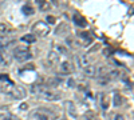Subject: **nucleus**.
Listing matches in <instances>:
<instances>
[{
    "label": "nucleus",
    "instance_id": "1",
    "mask_svg": "<svg viewBox=\"0 0 134 120\" xmlns=\"http://www.w3.org/2000/svg\"><path fill=\"white\" fill-rule=\"evenodd\" d=\"M31 92L35 96H38L39 99L47 100V102H58V100L62 99V95L58 91L46 88V87H43V85H34V87H31Z\"/></svg>",
    "mask_w": 134,
    "mask_h": 120
},
{
    "label": "nucleus",
    "instance_id": "2",
    "mask_svg": "<svg viewBox=\"0 0 134 120\" xmlns=\"http://www.w3.org/2000/svg\"><path fill=\"white\" fill-rule=\"evenodd\" d=\"M30 120H55L57 119V113L52 112L51 110L47 108H36L28 115Z\"/></svg>",
    "mask_w": 134,
    "mask_h": 120
},
{
    "label": "nucleus",
    "instance_id": "3",
    "mask_svg": "<svg viewBox=\"0 0 134 120\" xmlns=\"http://www.w3.org/2000/svg\"><path fill=\"white\" fill-rule=\"evenodd\" d=\"M32 56H34L32 52H31V49L27 46H18L12 51V58H15L20 63L28 61L30 59H32Z\"/></svg>",
    "mask_w": 134,
    "mask_h": 120
},
{
    "label": "nucleus",
    "instance_id": "4",
    "mask_svg": "<svg viewBox=\"0 0 134 120\" xmlns=\"http://www.w3.org/2000/svg\"><path fill=\"white\" fill-rule=\"evenodd\" d=\"M31 34L34 36H39V37H44L50 34V26L46 23V21H36L35 24L31 28Z\"/></svg>",
    "mask_w": 134,
    "mask_h": 120
},
{
    "label": "nucleus",
    "instance_id": "5",
    "mask_svg": "<svg viewBox=\"0 0 134 120\" xmlns=\"http://www.w3.org/2000/svg\"><path fill=\"white\" fill-rule=\"evenodd\" d=\"M14 87H15V83L8 78V75H5V73L0 75V93L8 95Z\"/></svg>",
    "mask_w": 134,
    "mask_h": 120
},
{
    "label": "nucleus",
    "instance_id": "6",
    "mask_svg": "<svg viewBox=\"0 0 134 120\" xmlns=\"http://www.w3.org/2000/svg\"><path fill=\"white\" fill-rule=\"evenodd\" d=\"M9 97H12V99H16V100H21L24 99V97L27 96V91L24 90V87L21 85H15L12 90H11V92L8 93Z\"/></svg>",
    "mask_w": 134,
    "mask_h": 120
},
{
    "label": "nucleus",
    "instance_id": "7",
    "mask_svg": "<svg viewBox=\"0 0 134 120\" xmlns=\"http://www.w3.org/2000/svg\"><path fill=\"white\" fill-rule=\"evenodd\" d=\"M74 70H75V67H74L72 61H70V60H64V61L59 63V67H58V71L62 75H70L74 72Z\"/></svg>",
    "mask_w": 134,
    "mask_h": 120
},
{
    "label": "nucleus",
    "instance_id": "8",
    "mask_svg": "<svg viewBox=\"0 0 134 120\" xmlns=\"http://www.w3.org/2000/svg\"><path fill=\"white\" fill-rule=\"evenodd\" d=\"M12 60V53H11L7 48L0 49V65L2 67H8Z\"/></svg>",
    "mask_w": 134,
    "mask_h": 120
},
{
    "label": "nucleus",
    "instance_id": "9",
    "mask_svg": "<svg viewBox=\"0 0 134 120\" xmlns=\"http://www.w3.org/2000/svg\"><path fill=\"white\" fill-rule=\"evenodd\" d=\"M47 61L50 65H57L60 63V55L55 49H51L47 55Z\"/></svg>",
    "mask_w": 134,
    "mask_h": 120
},
{
    "label": "nucleus",
    "instance_id": "10",
    "mask_svg": "<svg viewBox=\"0 0 134 120\" xmlns=\"http://www.w3.org/2000/svg\"><path fill=\"white\" fill-rule=\"evenodd\" d=\"M76 64L79 65L81 68H86L87 65H90V58H88L86 53H81V55L76 56Z\"/></svg>",
    "mask_w": 134,
    "mask_h": 120
},
{
    "label": "nucleus",
    "instance_id": "11",
    "mask_svg": "<svg viewBox=\"0 0 134 120\" xmlns=\"http://www.w3.org/2000/svg\"><path fill=\"white\" fill-rule=\"evenodd\" d=\"M74 23H75V26L81 27V28L87 27V20H86V17L82 16L81 14H78V12L74 15Z\"/></svg>",
    "mask_w": 134,
    "mask_h": 120
},
{
    "label": "nucleus",
    "instance_id": "12",
    "mask_svg": "<svg viewBox=\"0 0 134 120\" xmlns=\"http://www.w3.org/2000/svg\"><path fill=\"white\" fill-rule=\"evenodd\" d=\"M83 73L86 76H88V78H95V76H97V67L93 65V64L87 65L86 68H83Z\"/></svg>",
    "mask_w": 134,
    "mask_h": 120
},
{
    "label": "nucleus",
    "instance_id": "13",
    "mask_svg": "<svg viewBox=\"0 0 134 120\" xmlns=\"http://www.w3.org/2000/svg\"><path fill=\"white\" fill-rule=\"evenodd\" d=\"M99 100H100V107H102V110L107 111L109 105H110V99H109L107 93H100V99Z\"/></svg>",
    "mask_w": 134,
    "mask_h": 120
},
{
    "label": "nucleus",
    "instance_id": "14",
    "mask_svg": "<svg viewBox=\"0 0 134 120\" xmlns=\"http://www.w3.org/2000/svg\"><path fill=\"white\" fill-rule=\"evenodd\" d=\"M9 32H11V27L7 23H0V39L9 35Z\"/></svg>",
    "mask_w": 134,
    "mask_h": 120
},
{
    "label": "nucleus",
    "instance_id": "15",
    "mask_svg": "<svg viewBox=\"0 0 134 120\" xmlns=\"http://www.w3.org/2000/svg\"><path fill=\"white\" fill-rule=\"evenodd\" d=\"M20 40H21V41H24V43H27V44H32V43L36 40V37L34 36L32 34H27V35H24V36H21Z\"/></svg>",
    "mask_w": 134,
    "mask_h": 120
},
{
    "label": "nucleus",
    "instance_id": "16",
    "mask_svg": "<svg viewBox=\"0 0 134 120\" xmlns=\"http://www.w3.org/2000/svg\"><path fill=\"white\" fill-rule=\"evenodd\" d=\"M62 31H66V34H70V27L67 26V24H60L57 29H55V34H57V35H60Z\"/></svg>",
    "mask_w": 134,
    "mask_h": 120
},
{
    "label": "nucleus",
    "instance_id": "17",
    "mask_svg": "<svg viewBox=\"0 0 134 120\" xmlns=\"http://www.w3.org/2000/svg\"><path fill=\"white\" fill-rule=\"evenodd\" d=\"M21 11H23L26 15H34V7L31 4H24L21 7Z\"/></svg>",
    "mask_w": 134,
    "mask_h": 120
},
{
    "label": "nucleus",
    "instance_id": "18",
    "mask_svg": "<svg viewBox=\"0 0 134 120\" xmlns=\"http://www.w3.org/2000/svg\"><path fill=\"white\" fill-rule=\"evenodd\" d=\"M113 104H114V107H121L122 104H124V99H122L121 95H118V93L114 95V102H113Z\"/></svg>",
    "mask_w": 134,
    "mask_h": 120
},
{
    "label": "nucleus",
    "instance_id": "19",
    "mask_svg": "<svg viewBox=\"0 0 134 120\" xmlns=\"http://www.w3.org/2000/svg\"><path fill=\"white\" fill-rule=\"evenodd\" d=\"M66 105L69 107V108H67V111L70 112V115H71V116H76V111L74 110V103H71V102H66Z\"/></svg>",
    "mask_w": 134,
    "mask_h": 120
},
{
    "label": "nucleus",
    "instance_id": "20",
    "mask_svg": "<svg viewBox=\"0 0 134 120\" xmlns=\"http://www.w3.org/2000/svg\"><path fill=\"white\" fill-rule=\"evenodd\" d=\"M38 4H39V7H40V9L42 11H47V9H50V7H51V4L48 3V2H38Z\"/></svg>",
    "mask_w": 134,
    "mask_h": 120
},
{
    "label": "nucleus",
    "instance_id": "21",
    "mask_svg": "<svg viewBox=\"0 0 134 120\" xmlns=\"http://www.w3.org/2000/svg\"><path fill=\"white\" fill-rule=\"evenodd\" d=\"M55 51H57L59 55H62V53H63V55H67V53H69V49H67L66 47H63V46H58Z\"/></svg>",
    "mask_w": 134,
    "mask_h": 120
},
{
    "label": "nucleus",
    "instance_id": "22",
    "mask_svg": "<svg viewBox=\"0 0 134 120\" xmlns=\"http://www.w3.org/2000/svg\"><path fill=\"white\" fill-rule=\"evenodd\" d=\"M2 120H19L15 115H11V113H7V115H3L2 117H0Z\"/></svg>",
    "mask_w": 134,
    "mask_h": 120
},
{
    "label": "nucleus",
    "instance_id": "23",
    "mask_svg": "<svg viewBox=\"0 0 134 120\" xmlns=\"http://www.w3.org/2000/svg\"><path fill=\"white\" fill-rule=\"evenodd\" d=\"M47 21H48L50 24H54L55 21H57V19H55L54 16H47Z\"/></svg>",
    "mask_w": 134,
    "mask_h": 120
},
{
    "label": "nucleus",
    "instance_id": "24",
    "mask_svg": "<svg viewBox=\"0 0 134 120\" xmlns=\"http://www.w3.org/2000/svg\"><path fill=\"white\" fill-rule=\"evenodd\" d=\"M114 120H126V119H125V116H124V115H115Z\"/></svg>",
    "mask_w": 134,
    "mask_h": 120
},
{
    "label": "nucleus",
    "instance_id": "25",
    "mask_svg": "<svg viewBox=\"0 0 134 120\" xmlns=\"http://www.w3.org/2000/svg\"><path fill=\"white\" fill-rule=\"evenodd\" d=\"M19 108H20V110H21V111H26V110H27V108H28V105H27L26 103H23V104H20V107H19Z\"/></svg>",
    "mask_w": 134,
    "mask_h": 120
},
{
    "label": "nucleus",
    "instance_id": "26",
    "mask_svg": "<svg viewBox=\"0 0 134 120\" xmlns=\"http://www.w3.org/2000/svg\"><path fill=\"white\" fill-rule=\"evenodd\" d=\"M3 108H5V107H4V105L2 104V102H0V110H3Z\"/></svg>",
    "mask_w": 134,
    "mask_h": 120
},
{
    "label": "nucleus",
    "instance_id": "27",
    "mask_svg": "<svg viewBox=\"0 0 134 120\" xmlns=\"http://www.w3.org/2000/svg\"><path fill=\"white\" fill-rule=\"evenodd\" d=\"M83 120H88V119H83Z\"/></svg>",
    "mask_w": 134,
    "mask_h": 120
},
{
    "label": "nucleus",
    "instance_id": "28",
    "mask_svg": "<svg viewBox=\"0 0 134 120\" xmlns=\"http://www.w3.org/2000/svg\"><path fill=\"white\" fill-rule=\"evenodd\" d=\"M62 120H67V119H62Z\"/></svg>",
    "mask_w": 134,
    "mask_h": 120
}]
</instances>
